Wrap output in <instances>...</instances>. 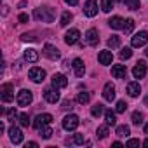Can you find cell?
<instances>
[{
    "instance_id": "obj_31",
    "label": "cell",
    "mask_w": 148,
    "mask_h": 148,
    "mask_svg": "<svg viewBox=\"0 0 148 148\" xmlns=\"http://www.w3.org/2000/svg\"><path fill=\"white\" fill-rule=\"evenodd\" d=\"M120 45V37H117V35H112L110 38H108V47H112V49H117Z\"/></svg>"
},
{
    "instance_id": "obj_6",
    "label": "cell",
    "mask_w": 148,
    "mask_h": 148,
    "mask_svg": "<svg viewBox=\"0 0 148 148\" xmlns=\"http://www.w3.org/2000/svg\"><path fill=\"white\" fill-rule=\"evenodd\" d=\"M28 75H30V79H32L35 84H42V82L45 80V71H44L42 68H38V66H33V68H30Z\"/></svg>"
},
{
    "instance_id": "obj_4",
    "label": "cell",
    "mask_w": 148,
    "mask_h": 148,
    "mask_svg": "<svg viewBox=\"0 0 148 148\" xmlns=\"http://www.w3.org/2000/svg\"><path fill=\"white\" fill-rule=\"evenodd\" d=\"M32 99H33V94H32V91H28V89H21V91L18 92V96H16V101H18L19 106H28V105L32 103Z\"/></svg>"
},
{
    "instance_id": "obj_9",
    "label": "cell",
    "mask_w": 148,
    "mask_h": 148,
    "mask_svg": "<svg viewBox=\"0 0 148 148\" xmlns=\"http://www.w3.org/2000/svg\"><path fill=\"white\" fill-rule=\"evenodd\" d=\"M44 99L47 101V103H58L59 101V92H58V89L56 87H49V89H45L44 91Z\"/></svg>"
},
{
    "instance_id": "obj_45",
    "label": "cell",
    "mask_w": 148,
    "mask_h": 148,
    "mask_svg": "<svg viewBox=\"0 0 148 148\" xmlns=\"http://www.w3.org/2000/svg\"><path fill=\"white\" fill-rule=\"evenodd\" d=\"M64 2H66L68 5H77V4H79V0H64Z\"/></svg>"
},
{
    "instance_id": "obj_43",
    "label": "cell",
    "mask_w": 148,
    "mask_h": 148,
    "mask_svg": "<svg viewBox=\"0 0 148 148\" xmlns=\"http://www.w3.org/2000/svg\"><path fill=\"white\" fill-rule=\"evenodd\" d=\"M19 23H28V14H19Z\"/></svg>"
},
{
    "instance_id": "obj_42",
    "label": "cell",
    "mask_w": 148,
    "mask_h": 148,
    "mask_svg": "<svg viewBox=\"0 0 148 148\" xmlns=\"http://www.w3.org/2000/svg\"><path fill=\"white\" fill-rule=\"evenodd\" d=\"M61 108H63V110H71V101H68V99L63 101V106H61Z\"/></svg>"
},
{
    "instance_id": "obj_1",
    "label": "cell",
    "mask_w": 148,
    "mask_h": 148,
    "mask_svg": "<svg viewBox=\"0 0 148 148\" xmlns=\"http://www.w3.org/2000/svg\"><path fill=\"white\" fill-rule=\"evenodd\" d=\"M33 18H35L37 21H42V23H52V21H54V18H56V12H54V9H52V7L44 5V7L35 9Z\"/></svg>"
},
{
    "instance_id": "obj_16",
    "label": "cell",
    "mask_w": 148,
    "mask_h": 148,
    "mask_svg": "<svg viewBox=\"0 0 148 148\" xmlns=\"http://www.w3.org/2000/svg\"><path fill=\"white\" fill-rule=\"evenodd\" d=\"M71 66H73V71H75V75H77V77H84L86 66H84V61H82L80 58H75V59H73Z\"/></svg>"
},
{
    "instance_id": "obj_26",
    "label": "cell",
    "mask_w": 148,
    "mask_h": 148,
    "mask_svg": "<svg viewBox=\"0 0 148 148\" xmlns=\"http://www.w3.org/2000/svg\"><path fill=\"white\" fill-rule=\"evenodd\" d=\"M105 120H106L108 125H115V124H117V117H115V113H113L112 110H106V112H105Z\"/></svg>"
},
{
    "instance_id": "obj_34",
    "label": "cell",
    "mask_w": 148,
    "mask_h": 148,
    "mask_svg": "<svg viewBox=\"0 0 148 148\" xmlns=\"http://www.w3.org/2000/svg\"><path fill=\"white\" fill-rule=\"evenodd\" d=\"M101 113H103V105L98 103V105H94V106L91 108V115H92V117H99Z\"/></svg>"
},
{
    "instance_id": "obj_38",
    "label": "cell",
    "mask_w": 148,
    "mask_h": 148,
    "mask_svg": "<svg viewBox=\"0 0 148 148\" xmlns=\"http://www.w3.org/2000/svg\"><path fill=\"white\" fill-rule=\"evenodd\" d=\"M21 40L23 42H35L37 37H35V33H23L21 35Z\"/></svg>"
},
{
    "instance_id": "obj_8",
    "label": "cell",
    "mask_w": 148,
    "mask_h": 148,
    "mask_svg": "<svg viewBox=\"0 0 148 148\" xmlns=\"http://www.w3.org/2000/svg\"><path fill=\"white\" fill-rule=\"evenodd\" d=\"M79 38H80V32H79L77 28H71V30H68V32L64 33V42H66V45L77 44Z\"/></svg>"
},
{
    "instance_id": "obj_7",
    "label": "cell",
    "mask_w": 148,
    "mask_h": 148,
    "mask_svg": "<svg viewBox=\"0 0 148 148\" xmlns=\"http://www.w3.org/2000/svg\"><path fill=\"white\" fill-rule=\"evenodd\" d=\"M44 54H45V58H49L51 61H56V59L61 58L59 49H58L56 45H52V44H45V45H44Z\"/></svg>"
},
{
    "instance_id": "obj_41",
    "label": "cell",
    "mask_w": 148,
    "mask_h": 148,
    "mask_svg": "<svg viewBox=\"0 0 148 148\" xmlns=\"http://www.w3.org/2000/svg\"><path fill=\"white\" fill-rule=\"evenodd\" d=\"M7 115H9V120H12V122H14V119L18 117V112L12 108V110H9V113H7Z\"/></svg>"
},
{
    "instance_id": "obj_29",
    "label": "cell",
    "mask_w": 148,
    "mask_h": 148,
    "mask_svg": "<svg viewBox=\"0 0 148 148\" xmlns=\"http://www.w3.org/2000/svg\"><path fill=\"white\" fill-rule=\"evenodd\" d=\"M38 132H40V136L44 138V139H49L52 134H54V131L49 127V125H45V127H42V129H38Z\"/></svg>"
},
{
    "instance_id": "obj_17",
    "label": "cell",
    "mask_w": 148,
    "mask_h": 148,
    "mask_svg": "<svg viewBox=\"0 0 148 148\" xmlns=\"http://www.w3.org/2000/svg\"><path fill=\"white\" fill-rule=\"evenodd\" d=\"M86 42H87L89 45H98V44H99V37H98V30H96V28L87 30V33H86Z\"/></svg>"
},
{
    "instance_id": "obj_2",
    "label": "cell",
    "mask_w": 148,
    "mask_h": 148,
    "mask_svg": "<svg viewBox=\"0 0 148 148\" xmlns=\"http://www.w3.org/2000/svg\"><path fill=\"white\" fill-rule=\"evenodd\" d=\"M79 124H80V119L77 115H73V113H70V115H66L63 119V129L64 131H75L79 127Z\"/></svg>"
},
{
    "instance_id": "obj_35",
    "label": "cell",
    "mask_w": 148,
    "mask_h": 148,
    "mask_svg": "<svg viewBox=\"0 0 148 148\" xmlns=\"http://www.w3.org/2000/svg\"><path fill=\"white\" fill-rule=\"evenodd\" d=\"M131 120H132V124H136V125L143 124V113H139V112H134V113H132V117H131Z\"/></svg>"
},
{
    "instance_id": "obj_21",
    "label": "cell",
    "mask_w": 148,
    "mask_h": 148,
    "mask_svg": "<svg viewBox=\"0 0 148 148\" xmlns=\"http://www.w3.org/2000/svg\"><path fill=\"white\" fill-rule=\"evenodd\" d=\"M127 94H129L131 98H138V96L141 94V86H139L138 82H129V84H127Z\"/></svg>"
},
{
    "instance_id": "obj_51",
    "label": "cell",
    "mask_w": 148,
    "mask_h": 148,
    "mask_svg": "<svg viewBox=\"0 0 148 148\" xmlns=\"http://www.w3.org/2000/svg\"><path fill=\"white\" fill-rule=\"evenodd\" d=\"M145 54H146V56H148V47H146V51H145Z\"/></svg>"
},
{
    "instance_id": "obj_22",
    "label": "cell",
    "mask_w": 148,
    "mask_h": 148,
    "mask_svg": "<svg viewBox=\"0 0 148 148\" xmlns=\"http://www.w3.org/2000/svg\"><path fill=\"white\" fill-rule=\"evenodd\" d=\"M23 56H25V59H26L28 63H37V61H38V52H37L35 49H26Z\"/></svg>"
},
{
    "instance_id": "obj_10",
    "label": "cell",
    "mask_w": 148,
    "mask_h": 148,
    "mask_svg": "<svg viewBox=\"0 0 148 148\" xmlns=\"http://www.w3.org/2000/svg\"><path fill=\"white\" fill-rule=\"evenodd\" d=\"M66 86H68V79L63 75V73H54V75H52V87L64 89Z\"/></svg>"
},
{
    "instance_id": "obj_30",
    "label": "cell",
    "mask_w": 148,
    "mask_h": 148,
    "mask_svg": "<svg viewBox=\"0 0 148 148\" xmlns=\"http://www.w3.org/2000/svg\"><path fill=\"white\" fill-rule=\"evenodd\" d=\"M113 9V0H101V11L103 12H110Z\"/></svg>"
},
{
    "instance_id": "obj_20",
    "label": "cell",
    "mask_w": 148,
    "mask_h": 148,
    "mask_svg": "<svg viewBox=\"0 0 148 148\" xmlns=\"http://www.w3.org/2000/svg\"><path fill=\"white\" fill-rule=\"evenodd\" d=\"M98 59H99V63L101 64H112V61H113V54H112V51H101L99 54H98Z\"/></svg>"
},
{
    "instance_id": "obj_18",
    "label": "cell",
    "mask_w": 148,
    "mask_h": 148,
    "mask_svg": "<svg viewBox=\"0 0 148 148\" xmlns=\"http://www.w3.org/2000/svg\"><path fill=\"white\" fill-rule=\"evenodd\" d=\"M103 98H105L106 101H113V99H115V86H113L112 82L105 84V87H103Z\"/></svg>"
},
{
    "instance_id": "obj_28",
    "label": "cell",
    "mask_w": 148,
    "mask_h": 148,
    "mask_svg": "<svg viewBox=\"0 0 148 148\" xmlns=\"http://www.w3.org/2000/svg\"><path fill=\"white\" fill-rule=\"evenodd\" d=\"M96 136H98L99 139H105V138L108 136V124H106V125H99L98 131H96Z\"/></svg>"
},
{
    "instance_id": "obj_27",
    "label": "cell",
    "mask_w": 148,
    "mask_h": 148,
    "mask_svg": "<svg viewBox=\"0 0 148 148\" xmlns=\"http://www.w3.org/2000/svg\"><path fill=\"white\" fill-rule=\"evenodd\" d=\"M89 99H91L89 92H79V94H77V103H80V105H87Z\"/></svg>"
},
{
    "instance_id": "obj_5",
    "label": "cell",
    "mask_w": 148,
    "mask_h": 148,
    "mask_svg": "<svg viewBox=\"0 0 148 148\" xmlns=\"http://www.w3.org/2000/svg\"><path fill=\"white\" fill-rule=\"evenodd\" d=\"M51 122H52V115H51V113H40V115L35 117V120H33V127L38 131V129L49 125Z\"/></svg>"
},
{
    "instance_id": "obj_23",
    "label": "cell",
    "mask_w": 148,
    "mask_h": 148,
    "mask_svg": "<svg viewBox=\"0 0 148 148\" xmlns=\"http://www.w3.org/2000/svg\"><path fill=\"white\" fill-rule=\"evenodd\" d=\"M66 145H84V136L82 134H73L71 138H68L66 139Z\"/></svg>"
},
{
    "instance_id": "obj_15",
    "label": "cell",
    "mask_w": 148,
    "mask_h": 148,
    "mask_svg": "<svg viewBox=\"0 0 148 148\" xmlns=\"http://www.w3.org/2000/svg\"><path fill=\"white\" fill-rule=\"evenodd\" d=\"M112 75H113V79H125V75H127L125 64H113L112 66Z\"/></svg>"
},
{
    "instance_id": "obj_14",
    "label": "cell",
    "mask_w": 148,
    "mask_h": 148,
    "mask_svg": "<svg viewBox=\"0 0 148 148\" xmlns=\"http://www.w3.org/2000/svg\"><path fill=\"white\" fill-rule=\"evenodd\" d=\"M9 138H11V141H12L14 145H19V143L23 141V132H21V129L16 127V125H12V127L9 129Z\"/></svg>"
},
{
    "instance_id": "obj_33",
    "label": "cell",
    "mask_w": 148,
    "mask_h": 148,
    "mask_svg": "<svg viewBox=\"0 0 148 148\" xmlns=\"http://www.w3.org/2000/svg\"><path fill=\"white\" fill-rule=\"evenodd\" d=\"M18 119H19V124H21L23 127H28V125H30V117H28V113H19Z\"/></svg>"
},
{
    "instance_id": "obj_25",
    "label": "cell",
    "mask_w": 148,
    "mask_h": 148,
    "mask_svg": "<svg viewBox=\"0 0 148 148\" xmlns=\"http://www.w3.org/2000/svg\"><path fill=\"white\" fill-rule=\"evenodd\" d=\"M71 19H73L71 12H70V11H64V12L61 14V21H59V25H61V26H68Z\"/></svg>"
},
{
    "instance_id": "obj_47",
    "label": "cell",
    "mask_w": 148,
    "mask_h": 148,
    "mask_svg": "<svg viewBox=\"0 0 148 148\" xmlns=\"http://www.w3.org/2000/svg\"><path fill=\"white\" fill-rule=\"evenodd\" d=\"M5 131V125H4V122H0V132H4Z\"/></svg>"
},
{
    "instance_id": "obj_44",
    "label": "cell",
    "mask_w": 148,
    "mask_h": 148,
    "mask_svg": "<svg viewBox=\"0 0 148 148\" xmlns=\"http://www.w3.org/2000/svg\"><path fill=\"white\" fill-rule=\"evenodd\" d=\"M26 148H38V145L35 141H30V143H26Z\"/></svg>"
},
{
    "instance_id": "obj_13",
    "label": "cell",
    "mask_w": 148,
    "mask_h": 148,
    "mask_svg": "<svg viewBox=\"0 0 148 148\" xmlns=\"http://www.w3.org/2000/svg\"><path fill=\"white\" fill-rule=\"evenodd\" d=\"M146 42H148V33H146V32H139V33H136V35L132 37V40H131L132 47H143Z\"/></svg>"
},
{
    "instance_id": "obj_50",
    "label": "cell",
    "mask_w": 148,
    "mask_h": 148,
    "mask_svg": "<svg viewBox=\"0 0 148 148\" xmlns=\"http://www.w3.org/2000/svg\"><path fill=\"white\" fill-rule=\"evenodd\" d=\"M143 146H146V148H148V139H146V141L143 143Z\"/></svg>"
},
{
    "instance_id": "obj_48",
    "label": "cell",
    "mask_w": 148,
    "mask_h": 148,
    "mask_svg": "<svg viewBox=\"0 0 148 148\" xmlns=\"http://www.w3.org/2000/svg\"><path fill=\"white\" fill-rule=\"evenodd\" d=\"M7 12H9V7H7V5H4V11H2V14H4V16H5V14H7Z\"/></svg>"
},
{
    "instance_id": "obj_46",
    "label": "cell",
    "mask_w": 148,
    "mask_h": 148,
    "mask_svg": "<svg viewBox=\"0 0 148 148\" xmlns=\"http://www.w3.org/2000/svg\"><path fill=\"white\" fill-rule=\"evenodd\" d=\"M112 146H113V148H122V143H120V141H115Z\"/></svg>"
},
{
    "instance_id": "obj_49",
    "label": "cell",
    "mask_w": 148,
    "mask_h": 148,
    "mask_svg": "<svg viewBox=\"0 0 148 148\" xmlns=\"http://www.w3.org/2000/svg\"><path fill=\"white\" fill-rule=\"evenodd\" d=\"M145 134H146V136H148V124H146V125H145Z\"/></svg>"
},
{
    "instance_id": "obj_36",
    "label": "cell",
    "mask_w": 148,
    "mask_h": 148,
    "mask_svg": "<svg viewBox=\"0 0 148 148\" xmlns=\"http://www.w3.org/2000/svg\"><path fill=\"white\" fill-rule=\"evenodd\" d=\"M134 30V19H125V23H124V32L125 33H131Z\"/></svg>"
},
{
    "instance_id": "obj_24",
    "label": "cell",
    "mask_w": 148,
    "mask_h": 148,
    "mask_svg": "<svg viewBox=\"0 0 148 148\" xmlns=\"http://www.w3.org/2000/svg\"><path fill=\"white\" fill-rule=\"evenodd\" d=\"M122 2H124L125 9H129V11H138L139 9V0H122Z\"/></svg>"
},
{
    "instance_id": "obj_19",
    "label": "cell",
    "mask_w": 148,
    "mask_h": 148,
    "mask_svg": "<svg viewBox=\"0 0 148 148\" xmlns=\"http://www.w3.org/2000/svg\"><path fill=\"white\" fill-rule=\"evenodd\" d=\"M124 19L120 18V16H113V18H110L108 19V26L112 28V30H124Z\"/></svg>"
},
{
    "instance_id": "obj_11",
    "label": "cell",
    "mask_w": 148,
    "mask_h": 148,
    "mask_svg": "<svg viewBox=\"0 0 148 148\" xmlns=\"http://www.w3.org/2000/svg\"><path fill=\"white\" fill-rule=\"evenodd\" d=\"M84 14L87 18H94L98 14V2L96 0H87L86 5H84Z\"/></svg>"
},
{
    "instance_id": "obj_37",
    "label": "cell",
    "mask_w": 148,
    "mask_h": 148,
    "mask_svg": "<svg viewBox=\"0 0 148 148\" xmlns=\"http://www.w3.org/2000/svg\"><path fill=\"white\" fill-rule=\"evenodd\" d=\"M132 56V51H131V47H124L122 51H120V59H129Z\"/></svg>"
},
{
    "instance_id": "obj_39",
    "label": "cell",
    "mask_w": 148,
    "mask_h": 148,
    "mask_svg": "<svg viewBox=\"0 0 148 148\" xmlns=\"http://www.w3.org/2000/svg\"><path fill=\"white\" fill-rule=\"evenodd\" d=\"M125 110H127V103H125V101H119L117 106H115V112H117V113H124Z\"/></svg>"
},
{
    "instance_id": "obj_40",
    "label": "cell",
    "mask_w": 148,
    "mask_h": 148,
    "mask_svg": "<svg viewBox=\"0 0 148 148\" xmlns=\"http://www.w3.org/2000/svg\"><path fill=\"white\" fill-rule=\"evenodd\" d=\"M127 146H129V148L139 146V139H129V141H127Z\"/></svg>"
},
{
    "instance_id": "obj_3",
    "label": "cell",
    "mask_w": 148,
    "mask_h": 148,
    "mask_svg": "<svg viewBox=\"0 0 148 148\" xmlns=\"http://www.w3.org/2000/svg\"><path fill=\"white\" fill-rule=\"evenodd\" d=\"M0 98L4 103H11L14 99V86L12 84H4L0 87Z\"/></svg>"
},
{
    "instance_id": "obj_12",
    "label": "cell",
    "mask_w": 148,
    "mask_h": 148,
    "mask_svg": "<svg viewBox=\"0 0 148 148\" xmlns=\"http://www.w3.org/2000/svg\"><path fill=\"white\" fill-rule=\"evenodd\" d=\"M146 63L145 61H138L136 64H134V68H132V75H134V79H143L145 75H146Z\"/></svg>"
},
{
    "instance_id": "obj_32",
    "label": "cell",
    "mask_w": 148,
    "mask_h": 148,
    "mask_svg": "<svg viewBox=\"0 0 148 148\" xmlns=\"http://www.w3.org/2000/svg\"><path fill=\"white\" fill-rule=\"evenodd\" d=\"M129 134H131L129 125H119V127H117V136L124 138V136H129Z\"/></svg>"
}]
</instances>
